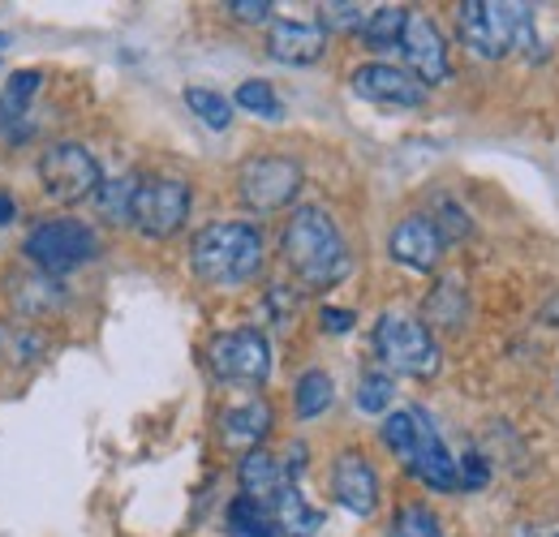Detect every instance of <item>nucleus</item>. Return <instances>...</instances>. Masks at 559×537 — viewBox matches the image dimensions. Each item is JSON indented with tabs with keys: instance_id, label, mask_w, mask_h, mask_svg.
Segmentation results:
<instances>
[{
	"instance_id": "nucleus-19",
	"label": "nucleus",
	"mask_w": 559,
	"mask_h": 537,
	"mask_svg": "<svg viewBox=\"0 0 559 537\" xmlns=\"http://www.w3.org/2000/svg\"><path fill=\"white\" fill-rule=\"evenodd\" d=\"M430 426H435V421L426 417V408H396V413L383 417V443H388V452H396V461L405 465Z\"/></svg>"
},
{
	"instance_id": "nucleus-4",
	"label": "nucleus",
	"mask_w": 559,
	"mask_h": 537,
	"mask_svg": "<svg viewBox=\"0 0 559 537\" xmlns=\"http://www.w3.org/2000/svg\"><path fill=\"white\" fill-rule=\"evenodd\" d=\"M207 361L219 383L233 387H263L272 379V344L254 327H237V332H219L211 339Z\"/></svg>"
},
{
	"instance_id": "nucleus-18",
	"label": "nucleus",
	"mask_w": 559,
	"mask_h": 537,
	"mask_svg": "<svg viewBox=\"0 0 559 537\" xmlns=\"http://www.w3.org/2000/svg\"><path fill=\"white\" fill-rule=\"evenodd\" d=\"M276 525L284 529V537H314L323 525V512L306 503V494L297 490V481H284L276 494Z\"/></svg>"
},
{
	"instance_id": "nucleus-3",
	"label": "nucleus",
	"mask_w": 559,
	"mask_h": 537,
	"mask_svg": "<svg viewBox=\"0 0 559 537\" xmlns=\"http://www.w3.org/2000/svg\"><path fill=\"white\" fill-rule=\"evenodd\" d=\"M530 13V4H503V0H465L456 4V31L465 48L483 61H499L516 48V26Z\"/></svg>"
},
{
	"instance_id": "nucleus-8",
	"label": "nucleus",
	"mask_w": 559,
	"mask_h": 537,
	"mask_svg": "<svg viewBox=\"0 0 559 537\" xmlns=\"http://www.w3.org/2000/svg\"><path fill=\"white\" fill-rule=\"evenodd\" d=\"M237 190L241 202L250 211H280L297 199L301 190V164L284 159V155H259V159H246L241 172H237Z\"/></svg>"
},
{
	"instance_id": "nucleus-32",
	"label": "nucleus",
	"mask_w": 559,
	"mask_h": 537,
	"mask_svg": "<svg viewBox=\"0 0 559 537\" xmlns=\"http://www.w3.org/2000/svg\"><path fill=\"white\" fill-rule=\"evenodd\" d=\"M323 332H332V336H345V332H353V323H357V314L353 310H336V306H323Z\"/></svg>"
},
{
	"instance_id": "nucleus-5",
	"label": "nucleus",
	"mask_w": 559,
	"mask_h": 537,
	"mask_svg": "<svg viewBox=\"0 0 559 537\" xmlns=\"http://www.w3.org/2000/svg\"><path fill=\"white\" fill-rule=\"evenodd\" d=\"M95 254H99V241L82 219H44L26 237V259L44 275H66L91 263Z\"/></svg>"
},
{
	"instance_id": "nucleus-22",
	"label": "nucleus",
	"mask_w": 559,
	"mask_h": 537,
	"mask_svg": "<svg viewBox=\"0 0 559 537\" xmlns=\"http://www.w3.org/2000/svg\"><path fill=\"white\" fill-rule=\"evenodd\" d=\"M332 396H336V387H332V374H328V370H306V374L297 379V387H293L297 417H301V421H310V417L328 413Z\"/></svg>"
},
{
	"instance_id": "nucleus-29",
	"label": "nucleus",
	"mask_w": 559,
	"mask_h": 537,
	"mask_svg": "<svg viewBox=\"0 0 559 537\" xmlns=\"http://www.w3.org/2000/svg\"><path fill=\"white\" fill-rule=\"evenodd\" d=\"M319 13H323V22H319L323 35H328V31H361V22H366L361 4H349V0H345V4H323Z\"/></svg>"
},
{
	"instance_id": "nucleus-28",
	"label": "nucleus",
	"mask_w": 559,
	"mask_h": 537,
	"mask_svg": "<svg viewBox=\"0 0 559 537\" xmlns=\"http://www.w3.org/2000/svg\"><path fill=\"white\" fill-rule=\"evenodd\" d=\"M392 396H396L392 374H383V370H366L361 374V383H357V408L361 413H383L392 404Z\"/></svg>"
},
{
	"instance_id": "nucleus-33",
	"label": "nucleus",
	"mask_w": 559,
	"mask_h": 537,
	"mask_svg": "<svg viewBox=\"0 0 559 537\" xmlns=\"http://www.w3.org/2000/svg\"><path fill=\"white\" fill-rule=\"evenodd\" d=\"M17 219V206H13V199L0 190V224H13Z\"/></svg>"
},
{
	"instance_id": "nucleus-26",
	"label": "nucleus",
	"mask_w": 559,
	"mask_h": 537,
	"mask_svg": "<svg viewBox=\"0 0 559 537\" xmlns=\"http://www.w3.org/2000/svg\"><path fill=\"white\" fill-rule=\"evenodd\" d=\"M388 537H443V525H439V516H435L426 503H405V508L396 512Z\"/></svg>"
},
{
	"instance_id": "nucleus-6",
	"label": "nucleus",
	"mask_w": 559,
	"mask_h": 537,
	"mask_svg": "<svg viewBox=\"0 0 559 537\" xmlns=\"http://www.w3.org/2000/svg\"><path fill=\"white\" fill-rule=\"evenodd\" d=\"M39 181L52 202L73 206V202L95 199V190L104 186V172H99V159L82 142H57L39 159Z\"/></svg>"
},
{
	"instance_id": "nucleus-13",
	"label": "nucleus",
	"mask_w": 559,
	"mask_h": 537,
	"mask_svg": "<svg viewBox=\"0 0 559 537\" xmlns=\"http://www.w3.org/2000/svg\"><path fill=\"white\" fill-rule=\"evenodd\" d=\"M443 246H448V241L439 237L435 219H426V215L401 219V224L392 228V241H388L392 259L409 271H435L439 267V259H443Z\"/></svg>"
},
{
	"instance_id": "nucleus-15",
	"label": "nucleus",
	"mask_w": 559,
	"mask_h": 537,
	"mask_svg": "<svg viewBox=\"0 0 559 537\" xmlns=\"http://www.w3.org/2000/svg\"><path fill=\"white\" fill-rule=\"evenodd\" d=\"M405 469L418 477L421 486H430V490H461V481H456V461H452V452L443 448V439H439V430L430 426L426 434H421V443L414 448V456L405 461Z\"/></svg>"
},
{
	"instance_id": "nucleus-17",
	"label": "nucleus",
	"mask_w": 559,
	"mask_h": 537,
	"mask_svg": "<svg viewBox=\"0 0 559 537\" xmlns=\"http://www.w3.org/2000/svg\"><path fill=\"white\" fill-rule=\"evenodd\" d=\"M237 481H241V494H246L250 503L272 508L280 486H284L288 477H284V465H280L272 452L254 448V452H246V461H241V469H237Z\"/></svg>"
},
{
	"instance_id": "nucleus-1",
	"label": "nucleus",
	"mask_w": 559,
	"mask_h": 537,
	"mask_svg": "<svg viewBox=\"0 0 559 537\" xmlns=\"http://www.w3.org/2000/svg\"><path fill=\"white\" fill-rule=\"evenodd\" d=\"M284 263L306 284L328 288L349 275V246L323 206H297L284 224Z\"/></svg>"
},
{
	"instance_id": "nucleus-16",
	"label": "nucleus",
	"mask_w": 559,
	"mask_h": 537,
	"mask_svg": "<svg viewBox=\"0 0 559 537\" xmlns=\"http://www.w3.org/2000/svg\"><path fill=\"white\" fill-rule=\"evenodd\" d=\"M219 434L228 448H259L267 434H272V404L267 401H246L237 408H228L219 417Z\"/></svg>"
},
{
	"instance_id": "nucleus-23",
	"label": "nucleus",
	"mask_w": 559,
	"mask_h": 537,
	"mask_svg": "<svg viewBox=\"0 0 559 537\" xmlns=\"http://www.w3.org/2000/svg\"><path fill=\"white\" fill-rule=\"evenodd\" d=\"M13 306L26 314H44V310L61 306V284L52 275H26L13 284Z\"/></svg>"
},
{
	"instance_id": "nucleus-25",
	"label": "nucleus",
	"mask_w": 559,
	"mask_h": 537,
	"mask_svg": "<svg viewBox=\"0 0 559 537\" xmlns=\"http://www.w3.org/2000/svg\"><path fill=\"white\" fill-rule=\"evenodd\" d=\"M228 534L233 537H276L272 534V521H267V508L250 503L246 494H237L228 503Z\"/></svg>"
},
{
	"instance_id": "nucleus-34",
	"label": "nucleus",
	"mask_w": 559,
	"mask_h": 537,
	"mask_svg": "<svg viewBox=\"0 0 559 537\" xmlns=\"http://www.w3.org/2000/svg\"><path fill=\"white\" fill-rule=\"evenodd\" d=\"M4 44H9V35H0V48H4Z\"/></svg>"
},
{
	"instance_id": "nucleus-30",
	"label": "nucleus",
	"mask_w": 559,
	"mask_h": 537,
	"mask_svg": "<svg viewBox=\"0 0 559 537\" xmlns=\"http://www.w3.org/2000/svg\"><path fill=\"white\" fill-rule=\"evenodd\" d=\"M487 461L483 456H465V461H456V481H461V490H478V486H487Z\"/></svg>"
},
{
	"instance_id": "nucleus-12",
	"label": "nucleus",
	"mask_w": 559,
	"mask_h": 537,
	"mask_svg": "<svg viewBox=\"0 0 559 537\" xmlns=\"http://www.w3.org/2000/svg\"><path fill=\"white\" fill-rule=\"evenodd\" d=\"M332 494L353 516H374L379 508V473L361 452H345L332 465Z\"/></svg>"
},
{
	"instance_id": "nucleus-7",
	"label": "nucleus",
	"mask_w": 559,
	"mask_h": 537,
	"mask_svg": "<svg viewBox=\"0 0 559 537\" xmlns=\"http://www.w3.org/2000/svg\"><path fill=\"white\" fill-rule=\"evenodd\" d=\"M374 353L383 357L388 370L396 374H414V379H430L439 370V344L418 319L405 314H383L374 327Z\"/></svg>"
},
{
	"instance_id": "nucleus-31",
	"label": "nucleus",
	"mask_w": 559,
	"mask_h": 537,
	"mask_svg": "<svg viewBox=\"0 0 559 537\" xmlns=\"http://www.w3.org/2000/svg\"><path fill=\"white\" fill-rule=\"evenodd\" d=\"M228 13H233L237 22H267L276 9H272L267 0H233V4H228Z\"/></svg>"
},
{
	"instance_id": "nucleus-10",
	"label": "nucleus",
	"mask_w": 559,
	"mask_h": 537,
	"mask_svg": "<svg viewBox=\"0 0 559 537\" xmlns=\"http://www.w3.org/2000/svg\"><path fill=\"white\" fill-rule=\"evenodd\" d=\"M396 48H401L405 65H409V73L418 77L421 86H435V82H443L452 73V65H448V44H443L439 26L426 13H409L405 35H401Z\"/></svg>"
},
{
	"instance_id": "nucleus-9",
	"label": "nucleus",
	"mask_w": 559,
	"mask_h": 537,
	"mask_svg": "<svg viewBox=\"0 0 559 537\" xmlns=\"http://www.w3.org/2000/svg\"><path fill=\"white\" fill-rule=\"evenodd\" d=\"M190 219V186L177 181V177H159V181H146L139 186V199H134V228L142 237H173L181 232V224Z\"/></svg>"
},
{
	"instance_id": "nucleus-11",
	"label": "nucleus",
	"mask_w": 559,
	"mask_h": 537,
	"mask_svg": "<svg viewBox=\"0 0 559 537\" xmlns=\"http://www.w3.org/2000/svg\"><path fill=\"white\" fill-rule=\"evenodd\" d=\"M353 91L370 104H383V108H421L426 104V86L418 77L409 69L383 65V61L353 69Z\"/></svg>"
},
{
	"instance_id": "nucleus-24",
	"label": "nucleus",
	"mask_w": 559,
	"mask_h": 537,
	"mask_svg": "<svg viewBox=\"0 0 559 537\" xmlns=\"http://www.w3.org/2000/svg\"><path fill=\"white\" fill-rule=\"evenodd\" d=\"M186 104H190V112H194L207 130H228V126H233V104H228L219 91L190 86V91H186Z\"/></svg>"
},
{
	"instance_id": "nucleus-14",
	"label": "nucleus",
	"mask_w": 559,
	"mask_h": 537,
	"mask_svg": "<svg viewBox=\"0 0 559 537\" xmlns=\"http://www.w3.org/2000/svg\"><path fill=\"white\" fill-rule=\"evenodd\" d=\"M328 48V35L319 22H272L267 31V52L280 65H314Z\"/></svg>"
},
{
	"instance_id": "nucleus-20",
	"label": "nucleus",
	"mask_w": 559,
	"mask_h": 537,
	"mask_svg": "<svg viewBox=\"0 0 559 537\" xmlns=\"http://www.w3.org/2000/svg\"><path fill=\"white\" fill-rule=\"evenodd\" d=\"M405 22H409V9H401V4H383V9L366 13V22H361V44L374 48V52H388V48L401 44Z\"/></svg>"
},
{
	"instance_id": "nucleus-2",
	"label": "nucleus",
	"mask_w": 559,
	"mask_h": 537,
	"mask_svg": "<svg viewBox=\"0 0 559 537\" xmlns=\"http://www.w3.org/2000/svg\"><path fill=\"white\" fill-rule=\"evenodd\" d=\"M190 263L199 271V279H207L215 288H237L263 267V232L241 219H219L194 237Z\"/></svg>"
},
{
	"instance_id": "nucleus-27",
	"label": "nucleus",
	"mask_w": 559,
	"mask_h": 537,
	"mask_svg": "<svg viewBox=\"0 0 559 537\" xmlns=\"http://www.w3.org/2000/svg\"><path fill=\"white\" fill-rule=\"evenodd\" d=\"M237 108H246V112H254V117H267V121H280V117H284V104L276 99L272 82H259V77H250V82L237 86Z\"/></svg>"
},
{
	"instance_id": "nucleus-21",
	"label": "nucleus",
	"mask_w": 559,
	"mask_h": 537,
	"mask_svg": "<svg viewBox=\"0 0 559 537\" xmlns=\"http://www.w3.org/2000/svg\"><path fill=\"white\" fill-rule=\"evenodd\" d=\"M139 177H117V181H104L95 190V206L108 224H130L134 219V199H139Z\"/></svg>"
}]
</instances>
